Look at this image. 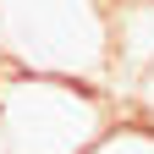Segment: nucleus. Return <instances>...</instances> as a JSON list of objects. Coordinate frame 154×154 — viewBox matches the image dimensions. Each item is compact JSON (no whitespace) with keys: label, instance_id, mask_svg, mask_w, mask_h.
I'll return each instance as SVG.
<instances>
[{"label":"nucleus","instance_id":"4","mask_svg":"<svg viewBox=\"0 0 154 154\" xmlns=\"http://www.w3.org/2000/svg\"><path fill=\"white\" fill-rule=\"evenodd\" d=\"M132 116L154 127V61H149V72L138 77V94H132Z\"/></svg>","mask_w":154,"mask_h":154},{"label":"nucleus","instance_id":"6","mask_svg":"<svg viewBox=\"0 0 154 154\" xmlns=\"http://www.w3.org/2000/svg\"><path fill=\"white\" fill-rule=\"evenodd\" d=\"M0 154H6V149H0Z\"/></svg>","mask_w":154,"mask_h":154},{"label":"nucleus","instance_id":"1","mask_svg":"<svg viewBox=\"0 0 154 154\" xmlns=\"http://www.w3.org/2000/svg\"><path fill=\"white\" fill-rule=\"evenodd\" d=\"M0 66L110 88L121 72L116 0H0Z\"/></svg>","mask_w":154,"mask_h":154},{"label":"nucleus","instance_id":"2","mask_svg":"<svg viewBox=\"0 0 154 154\" xmlns=\"http://www.w3.org/2000/svg\"><path fill=\"white\" fill-rule=\"evenodd\" d=\"M110 88L0 66V149L6 154H88L121 121Z\"/></svg>","mask_w":154,"mask_h":154},{"label":"nucleus","instance_id":"3","mask_svg":"<svg viewBox=\"0 0 154 154\" xmlns=\"http://www.w3.org/2000/svg\"><path fill=\"white\" fill-rule=\"evenodd\" d=\"M88 154H154V127L138 121V116H121Z\"/></svg>","mask_w":154,"mask_h":154},{"label":"nucleus","instance_id":"5","mask_svg":"<svg viewBox=\"0 0 154 154\" xmlns=\"http://www.w3.org/2000/svg\"><path fill=\"white\" fill-rule=\"evenodd\" d=\"M116 6H143V0H116Z\"/></svg>","mask_w":154,"mask_h":154}]
</instances>
